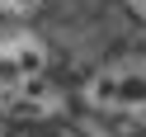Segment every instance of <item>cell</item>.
<instances>
[{
    "instance_id": "6da1fadb",
    "label": "cell",
    "mask_w": 146,
    "mask_h": 137,
    "mask_svg": "<svg viewBox=\"0 0 146 137\" xmlns=\"http://www.w3.org/2000/svg\"><path fill=\"white\" fill-rule=\"evenodd\" d=\"M85 104L99 114H146V57H123L85 80Z\"/></svg>"
},
{
    "instance_id": "7a4b0ae2",
    "label": "cell",
    "mask_w": 146,
    "mask_h": 137,
    "mask_svg": "<svg viewBox=\"0 0 146 137\" xmlns=\"http://www.w3.org/2000/svg\"><path fill=\"white\" fill-rule=\"evenodd\" d=\"M66 109V95L42 71H14L0 80V118L14 123H52Z\"/></svg>"
},
{
    "instance_id": "3957f363",
    "label": "cell",
    "mask_w": 146,
    "mask_h": 137,
    "mask_svg": "<svg viewBox=\"0 0 146 137\" xmlns=\"http://www.w3.org/2000/svg\"><path fill=\"white\" fill-rule=\"evenodd\" d=\"M19 137H76V132H66V128H52V123H42V128H24Z\"/></svg>"
},
{
    "instance_id": "277c9868",
    "label": "cell",
    "mask_w": 146,
    "mask_h": 137,
    "mask_svg": "<svg viewBox=\"0 0 146 137\" xmlns=\"http://www.w3.org/2000/svg\"><path fill=\"white\" fill-rule=\"evenodd\" d=\"M127 10H132L137 19H146V0H127Z\"/></svg>"
}]
</instances>
